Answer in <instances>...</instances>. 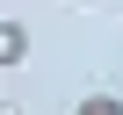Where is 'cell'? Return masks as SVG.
<instances>
[{
  "label": "cell",
  "instance_id": "6da1fadb",
  "mask_svg": "<svg viewBox=\"0 0 123 115\" xmlns=\"http://www.w3.org/2000/svg\"><path fill=\"white\" fill-rule=\"evenodd\" d=\"M22 58H29V29H22V22H0V72L22 65Z\"/></svg>",
  "mask_w": 123,
  "mask_h": 115
},
{
  "label": "cell",
  "instance_id": "7a4b0ae2",
  "mask_svg": "<svg viewBox=\"0 0 123 115\" xmlns=\"http://www.w3.org/2000/svg\"><path fill=\"white\" fill-rule=\"evenodd\" d=\"M73 115H123V101H116V94H87Z\"/></svg>",
  "mask_w": 123,
  "mask_h": 115
}]
</instances>
